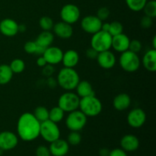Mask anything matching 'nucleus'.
Segmentation results:
<instances>
[{
	"instance_id": "nucleus-14",
	"label": "nucleus",
	"mask_w": 156,
	"mask_h": 156,
	"mask_svg": "<svg viewBox=\"0 0 156 156\" xmlns=\"http://www.w3.org/2000/svg\"><path fill=\"white\" fill-rule=\"evenodd\" d=\"M96 59L99 66L104 69H111L115 66L117 62L115 55L110 50L98 53Z\"/></svg>"
},
{
	"instance_id": "nucleus-26",
	"label": "nucleus",
	"mask_w": 156,
	"mask_h": 156,
	"mask_svg": "<svg viewBox=\"0 0 156 156\" xmlns=\"http://www.w3.org/2000/svg\"><path fill=\"white\" fill-rule=\"evenodd\" d=\"M65 112L59 107L56 106L49 111V119L53 123H60L64 118Z\"/></svg>"
},
{
	"instance_id": "nucleus-10",
	"label": "nucleus",
	"mask_w": 156,
	"mask_h": 156,
	"mask_svg": "<svg viewBox=\"0 0 156 156\" xmlns=\"http://www.w3.org/2000/svg\"><path fill=\"white\" fill-rule=\"evenodd\" d=\"M102 21L96 15H87L81 21V27L86 33L94 34L101 30Z\"/></svg>"
},
{
	"instance_id": "nucleus-37",
	"label": "nucleus",
	"mask_w": 156,
	"mask_h": 156,
	"mask_svg": "<svg viewBox=\"0 0 156 156\" xmlns=\"http://www.w3.org/2000/svg\"><path fill=\"white\" fill-rule=\"evenodd\" d=\"M152 24H153V18L146 16V15L143 16L140 20V25L144 29H148L151 27L152 26Z\"/></svg>"
},
{
	"instance_id": "nucleus-49",
	"label": "nucleus",
	"mask_w": 156,
	"mask_h": 156,
	"mask_svg": "<svg viewBox=\"0 0 156 156\" xmlns=\"http://www.w3.org/2000/svg\"><path fill=\"white\" fill-rule=\"evenodd\" d=\"M2 150L1 149H0V156H1V155H2Z\"/></svg>"
},
{
	"instance_id": "nucleus-46",
	"label": "nucleus",
	"mask_w": 156,
	"mask_h": 156,
	"mask_svg": "<svg viewBox=\"0 0 156 156\" xmlns=\"http://www.w3.org/2000/svg\"><path fill=\"white\" fill-rule=\"evenodd\" d=\"M109 28H110V23H107V22L103 23V22H102L101 30L108 32V30H109Z\"/></svg>"
},
{
	"instance_id": "nucleus-12",
	"label": "nucleus",
	"mask_w": 156,
	"mask_h": 156,
	"mask_svg": "<svg viewBox=\"0 0 156 156\" xmlns=\"http://www.w3.org/2000/svg\"><path fill=\"white\" fill-rule=\"evenodd\" d=\"M18 143V137L15 133L11 131H2L0 133V149L2 151L14 149Z\"/></svg>"
},
{
	"instance_id": "nucleus-38",
	"label": "nucleus",
	"mask_w": 156,
	"mask_h": 156,
	"mask_svg": "<svg viewBox=\"0 0 156 156\" xmlns=\"http://www.w3.org/2000/svg\"><path fill=\"white\" fill-rule=\"evenodd\" d=\"M37 156H51L48 147L45 146H39L36 149Z\"/></svg>"
},
{
	"instance_id": "nucleus-34",
	"label": "nucleus",
	"mask_w": 156,
	"mask_h": 156,
	"mask_svg": "<svg viewBox=\"0 0 156 156\" xmlns=\"http://www.w3.org/2000/svg\"><path fill=\"white\" fill-rule=\"evenodd\" d=\"M142 47H143L142 43L139 40L134 39L130 41V42H129V49L128 50L135 53H138L142 50Z\"/></svg>"
},
{
	"instance_id": "nucleus-3",
	"label": "nucleus",
	"mask_w": 156,
	"mask_h": 156,
	"mask_svg": "<svg viewBox=\"0 0 156 156\" xmlns=\"http://www.w3.org/2000/svg\"><path fill=\"white\" fill-rule=\"evenodd\" d=\"M79 109L87 117H94L99 115L102 111V103L94 95L80 98Z\"/></svg>"
},
{
	"instance_id": "nucleus-17",
	"label": "nucleus",
	"mask_w": 156,
	"mask_h": 156,
	"mask_svg": "<svg viewBox=\"0 0 156 156\" xmlns=\"http://www.w3.org/2000/svg\"><path fill=\"white\" fill-rule=\"evenodd\" d=\"M129 42H130V40H129V37L125 34L122 33L112 37L111 47L115 51L121 53L123 52L128 50Z\"/></svg>"
},
{
	"instance_id": "nucleus-47",
	"label": "nucleus",
	"mask_w": 156,
	"mask_h": 156,
	"mask_svg": "<svg viewBox=\"0 0 156 156\" xmlns=\"http://www.w3.org/2000/svg\"><path fill=\"white\" fill-rule=\"evenodd\" d=\"M26 30V26L24 24H18V32H24Z\"/></svg>"
},
{
	"instance_id": "nucleus-48",
	"label": "nucleus",
	"mask_w": 156,
	"mask_h": 156,
	"mask_svg": "<svg viewBox=\"0 0 156 156\" xmlns=\"http://www.w3.org/2000/svg\"><path fill=\"white\" fill-rule=\"evenodd\" d=\"M152 48L156 49V37L155 36L152 40Z\"/></svg>"
},
{
	"instance_id": "nucleus-24",
	"label": "nucleus",
	"mask_w": 156,
	"mask_h": 156,
	"mask_svg": "<svg viewBox=\"0 0 156 156\" xmlns=\"http://www.w3.org/2000/svg\"><path fill=\"white\" fill-rule=\"evenodd\" d=\"M53 40H54V35L51 31L43 30L41 34H39L35 42L37 45L47 48V47L51 46L53 42Z\"/></svg>"
},
{
	"instance_id": "nucleus-29",
	"label": "nucleus",
	"mask_w": 156,
	"mask_h": 156,
	"mask_svg": "<svg viewBox=\"0 0 156 156\" xmlns=\"http://www.w3.org/2000/svg\"><path fill=\"white\" fill-rule=\"evenodd\" d=\"M9 66L14 74H20L24 72V69H25V63L22 59H15L11 62Z\"/></svg>"
},
{
	"instance_id": "nucleus-35",
	"label": "nucleus",
	"mask_w": 156,
	"mask_h": 156,
	"mask_svg": "<svg viewBox=\"0 0 156 156\" xmlns=\"http://www.w3.org/2000/svg\"><path fill=\"white\" fill-rule=\"evenodd\" d=\"M96 16L101 20V21H105L108 19L110 16V10L107 7H101L98 10L97 15Z\"/></svg>"
},
{
	"instance_id": "nucleus-1",
	"label": "nucleus",
	"mask_w": 156,
	"mask_h": 156,
	"mask_svg": "<svg viewBox=\"0 0 156 156\" xmlns=\"http://www.w3.org/2000/svg\"><path fill=\"white\" fill-rule=\"evenodd\" d=\"M41 123L31 113H24L17 123V133L20 139L25 142H31L40 136Z\"/></svg>"
},
{
	"instance_id": "nucleus-8",
	"label": "nucleus",
	"mask_w": 156,
	"mask_h": 156,
	"mask_svg": "<svg viewBox=\"0 0 156 156\" xmlns=\"http://www.w3.org/2000/svg\"><path fill=\"white\" fill-rule=\"evenodd\" d=\"M40 136L48 143H52L60 137V129L57 123L47 120L41 123Z\"/></svg>"
},
{
	"instance_id": "nucleus-5",
	"label": "nucleus",
	"mask_w": 156,
	"mask_h": 156,
	"mask_svg": "<svg viewBox=\"0 0 156 156\" xmlns=\"http://www.w3.org/2000/svg\"><path fill=\"white\" fill-rule=\"evenodd\" d=\"M111 42L112 36L108 32L101 30L92 34L91 39V47L98 53L106 51L111 48Z\"/></svg>"
},
{
	"instance_id": "nucleus-20",
	"label": "nucleus",
	"mask_w": 156,
	"mask_h": 156,
	"mask_svg": "<svg viewBox=\"0 0 156 156\" xmlns=\"http://www.w3.org/2000/svg\"><path fill=\"white\" fill-rule=\"evenodd\" d=\"M114 108L117 111H123L128 109L131 105V98L129 94L126 93H120L115 96L113 101Z\"/></svg>"
},
{
	"instance_id": "nucleus-28",
	"label": "nucleus",
	"mask_w": 156,
	"mask_h": 156,
	"mask_svg": "<svg viewBox=\"0 0 156 156\" xmlns=\"http://www.w3.org/2000/svg\"><path fill=\"white\" fill-rule=\"evenodd\" d=\"M147 0H126L128 8L133 12H140L143 11Z\"/></svg>"
},
{
	"instance_id": "nucleus-32",
	"label": "nucleus",
	"mask_w": 156,
	"mask_h": 156,
	"mask_svg": "<svg viewBox=\"0 0 156 156\" xmlns=\"http://www.w3.org/2000/svg\"><path fill=\"white\" fill-rule=\"evenodd\" d=\"M123 31V26L120 21H112L110 23V28L108 33L112 37L122 34Z\"/></svg>"
},
{
	"instance_id": "nucleus-45",
	"label": "nucleus",
	"mask_w": 156,
	"mask_h": 156,
	"mask_svg": "<svg viewBox=\"0 0 156 156\" xmlns=\"http://www.w3.org/2000/svg\"><path fill=\"white\" fill-rule=\"evenodd\" d=\"M109 153L110 151L108 149H106V148H103V149H100V151H99V155H100V156H108Z\"/></svg>"
},
{
	"instance_id": "nucleus-36",
	"label": "nucleus",
	"mask_w": 156,
	"mask_h": 156,
	"mask_svg": "<svg viewBox=\"0 0 156 156\" xmlns=\"http://www.w3.org/2000/svg\"><path fill=\"white\" fill-rule=\"evenodd\" d=\"M37 46V45L35 41H27V42H26L25 44H24V51L27 53H28V54H34V53H35V51H36Z\"/></svg>"
},
{
	"instance_id": "nucleus-30",
	"label": "nucleus",
	"mask_w": 156,
	"mask_h": 156,
	"mask_svg": "<svg viewBox=\"0 0 156 156\" xmlns=\"http://www.w3.org/2000/svg\"><path fill=\"white\" fill-rule=\"evenodd\" d=\"M143 11L144 12L145 15L152 18H155L156 17V2L155 0L147 1Z\"/></svg>"
},
{
	"instance_id": "nucleus-19",
	"label": "nucleus",
	"mask_w": 156,
	"mask_h": 156,
	"mask_svg": "<svg viewBox=\"0 0 156 156\" xmlns=\"http://www.w3.org/2000/svg\"><path fill=\"white\" fill-rule=\"evenodd\" d=\"M120 146L125 152H135L140 147V140L138 137L132 134H127L122 137Z\"/></svg>"
},
{
	"instance_id": "nucleus-6",
	"label": "nucleus",
	"mask_w": 156,
	"mask_h": 156,
	"mask_svg": "<svg viewBox=\"0 0 156 156\" xmlns=\"http://www.w3.org/2000/svg\"><path fill=\"white\" fill-rule=\"evenodd\" d=\"M80 98L76 93L72 91H66L60 95L58 100V107L64 112L69 113L79 109Z\"/></svg>"
},
{
	"instance_id": "nucleus-33",
	"label": "nucleus",
	"mask_w": 156,
	"mask_h": 156,
	"mask_svg": "<svg viewBox=\"0 0 156 156\" xmlns=\"http://www.w3.org/2000/svg\"><path fill=\"white\" fill-rule=\"evenodd\" d=\"M82 141V136L77 131H71L67 137V143L71 146H78Z\"/></svg>"
},
{
	"instance_id": "nucleus-40",
	"label": "nucleus",
	"mask_w": 156,
	"mask_h": 156,
	"mask_svg": "<svg viewBox=\"0 0 156 156\" xmlns=\"http://www.w3.org/2000/svg\"><path fill=\"white\" fill-rule=\"evenodd\" d=\"M85 54H86L87 58H88V59H96V58H97L98 56V52L96 51V50H94V49H93L92 47H90V48H88V50H86Z\"/></svg>"
},
{
	"instance_id": "nucleus-25",
	"label": "nucleus",
	"mask_w": 156,
	"mask_h": 156,
	"mask_svg": "<svg viewBox=\"0 0 156 156\" xmlns=\"http://www.w3.org/2000/svg\"><path fill=\"white\" fill-rule=\"evenodd\" d=\"M14 73H12L9 65L2 64L0 65V85H4L10 82L13 77Z\"/></svg>"
},
{
	"instance_id": "nucleus-4",
	"label": "nucleus",
	"mask_w": 156,
	"mask_h": 156,
	"mask_svg": "<svg viewBox=\"0 0 156 156\" xmlns=\"http://www.w3.org/2000/svg\"><path fill=\"white\" fill-rule=\"evenodd\" d=\"M119 62L120 67L125 72L134 73L140 69L141 60L137 53L128 50L121 53L119 59Z\"/></svg>"
},
{
	"instance_id": "nucleus-42",
	"label": "nucleus",
	"mask_w": 156,
	"mask_h": 156,
	"mask_svg": "<svg viewBox=\"0 0 156 156\" xmlns=\"http://www.w3.org/2000/svg\"><path fill=\"white\" fill-rule=\"evenodd\" d=\"M47 85H48V86L50 87V88H55V87L56 86V85H58L57 84V81H56V79H53V77H49L48 79H47Z\"/></svg>"
},
{
	"instance_id": "nucleus-7",
	"label": "nucleus",
	"mask_w": 156,
	"mask_h": 156,
	"mask_svg": "<svg viewBox=\"0 0 156 156\" xmlns=\"http://www.w3.org/2000/svg\"><path fill=\"white\" fill-rule=\"evenodd\" d=\"M87 118L80 110L77 109L69 113L66 118V125L70 131L79 132L86 125Z\"/></svg>"
},
{
	"instance_id": "nucleus-31",
	"label": "nucleus",
	"mask_w": 156,
	"mask_h": 156,
	"mask_svg": "<svg viewBox=\"0 0 156 156\" xmlns=\"http://www.w3.org/2000/svg\"><path fill=\"white\" fill-rule=\"evenodd\" d=\"M39 25L43 30L51 31L53 30V19L49 16H43L39 20Z\"/></svg>"
},
{
	"instance_id": "nucleus-13",
	"label": "nucleus",
	"mask_w": 156,
	"mask_h": 156,
	"mask_svg": "<svg viewBox=\"0 0 156 156\" xmlns=\"http://www.w3.org/2000/svg\"><path fill=\"white\" fill-rule=\"evenodd\" d=\"M62 55L63 51L59 47L50 46L46 48L43 56L47 64L54 66L62 62Z\"/></svg>"
},
{
	"instance_id": "nucleus-23",
	"label": "nucleus",
	"mask_w": 156,
	"mask_h": 156,
	"mask_svg": "<svg viewBox=\"0 0 156 156\" xmlns=\"http://www.w3.org/2000/svg\"><path fill=\"white\" fill-rule=\"evenodd\" d=\"M76 94L80 98L88 97L91 95H94V91L91 84L88 81H79V84L76 88Z\"/></svg>"
},
{
	"instance_id": "nucleus-11",
	"label": "nucleus",
	"mask_w": 156,
	"mask_h": 156,
	"mask_svg": "<svg viewBox=\"0 0 156 156\" xmlns=\"http://www.w3.org/2000/svg\"><path fill=\"white\" fill-rule=\"evenodd\" d=\"M146 121V112L141 108H134L131 110L127 115V123L131 127L140 128Z\"/></svg>"
},
{
	"instance_id": "nucleus-16",
	"label": "nucleus",
	"mask_w": 156,
	"mask_h": 156,
	"mask_svg": "<svg viewBox=\"0 0 156 156\" xmlns=\"http://www.w3.org/2000/svg\"><path fill=\"white\" fill-rule=\"evenodd\" d=\"M51 155L53 156H65L69 150V145L66 140L59 138L58 140L50 143L49 147Z\"/></svg>"
},
{
	"instance_id": "nucleus-15",
	"label": "nucleus",
	"mask_w": 156,
	"mask_h": 156,
	"mask_svg": "<svg viewBox=\"0 0 156 156\" xmlns=\"http://www.w3.org/2000/svg\"><path fill=\"white\" fill-rule=\"evenodd\" d=\"M0 32L5 37H14L18 33V24L13 19L5 18L0 21Z\"/></svg>"
},
{
	"instance_id": "nucleus-9",
	"label": "nucleus",
	"mask_w": 156,
	"mask_h": 156,
	"mask_svg": "<svg viewBox=\"0 0 156 156\" xmlns=\"http://www.w3.org/2000/svg\"><path fill=\"white\" fill-rule=\"evenodd\" d=\"M81 12L79 7L74 4H66L60 10V17L62 21L73 24L80 18Z\"/></svg>"
},
{
	"instance_id": "nucleus-43",
	"label": "nucleus",
	"mask_w": 156,
	"mask_h": 156,
	"mask_svg": "<svg viewBox=\"0 0 156 156\" xmlns=\"http://www.w3.org/2000/svg\"><path fill=\"white\" fill-rule=\"evenodd\" d=\"M47 64V62H46L45 59L44 58V56H39V57H38L37 59V65L39 67L43 68V67L45 66Z\"/></svg>"
},
{
	"instance_id": "nucleus-27",
	"label": "nucleus",
	"mask_w": 156,
	"mask_h": 156,
	"mask_svg": "<svg viewBox=\"0 0 156 156\" xmlns=\"http://www.w3.org/2000/svg\"><path fill=\"white\" fill-rule=\"evenodd\" d=\"M34 116L35 118L40 122L45 121V120H48L49 119V110L47 109L46 107L44 106H38L35 108L34 111L33 113Z\"/></svg>"
},
{
	"instance_id": "nucleus-18",
	"label": "nucleus",
	"mask_w": 156,
	"mask_h": 156,
	"mask_svg": "<svg viewBox=\"0 0 156 156\" xmlns=\"http://www.w3.org/2000/svg\"><path fill=\"white\" fill-rule=\"evenodd\" d=\"M54 34L61 39H69L73 34V28L72 24L64 21H59L54 24L53 27Z\"/></svg>"
},
{
	"instance_id": "nucleus-2",
	"label": "nucleus",
	"mask_w": 156,
	"mask_h": 156,
	"mask_svg": "<svg viewBox=\"0 0 156 156\" xmlns=\"http://www.w3.org/2000/svg\"><path fill=\"white\" fill-rule=\"evenodd\" d=\"M57 84L66 91H73L80 81L79 73L74 68L63 67L59 70L56 78Z\"/></svg>"
},
{
	"instance_id": "nucleus-21",
	"label": "nucleus",
	"mask_w": 156,
	"mask_h": 156,
	"mask_svg": "<svg viewBox=\"0 0 156 156\" xmlns=\"http://www.w3.org/2000/svg\"><path fill=\"white\" fill-rule=\"evenodd\" d=\"M79 62V55L75 50H69L63 53L62 62L64 67L75 68Z\"/></svg>"
},
{
	"instance_id": "nucleus-39",
	"label": "nucleus",
	"mask_w": 156,
	"mask_h": 156,
	"mask_svg": "<svg viewBox=\"0 0 156 156\" xmlns=\"http://www.w3.org/2000/svg\"><path fill=\"white\" fill-rule=\"evenodd\" d=\"M55 69L53 65H50V64H47L45 66L43 67V74L47 77H50L54 73Z\"/></svg>"
},
{
	"instance_id": "nucleus-44",
	"label": "nucleus",
	"mask_w": 156,
	"mask_h": 156,
	"mask_svg": "<svg viewBox=\"0 0 156 156\" xmlns=\"http://www.w3.org/2000/svg\"><path fill=\"white\" fill-rule=\"evenodd\" d=\"M45 50H46L45 47L37 45V49H36V51H35L34 54L37 55V56H43V54H44Z\"/></svg>"
},
{
	"instance_id": "nucleus-22",
	"label": "nucleus",
	"mask_w": 156,
	"mask_h": 156,
	"mask_svg": "<svg viewBox=\"0 0 156 156\" xmlns=\"http://www.w3.org/2000/svg\"><path fill=\"white\" fill-rule=\"evenodd\" d=\"M142 63L146 70L154 73L156 70V50L151 49L143 56Z\"/></svg>"
},
{
	"instance_id": "nucleus-41",
	"label": "nucleus",
	"mask_w": 156,
	"mask_h": 156,
	"mask_svg": "<svg viewBox=\"0 0 156 156\" xmlns=\"http://www.w3.org/2000/svg\"><path fill=\"white\" fill-rule=\"evenodd\" d=\"M108 156H127V154H126V152H125L122 149L117 148V149H114L110 151Z\"/></svg>"
}]
</instances>
